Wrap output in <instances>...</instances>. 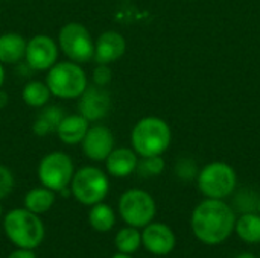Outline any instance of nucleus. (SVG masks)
Here are the masks:
<instances>
[{
	"instance_id": "f257e3e1",
	"label": "nucleus",
	"mask_w": 260,
	"mask_h": 258,
	"mask_svg": "<svg viewBox=\"0 0 260 258\" xmlns=\"http://www.w3.org/2000/svg\"><path fill=\"white\" fill-rule=\"evenodd\" d=\"M190 225L195 237L206 245H219L235 231L236 213L222 199L207 198L192 213Z\"/></svg>"
},
{
	"instance_id": "f03ea898",
	"label": "nucleus",
	"mask_w": 260,
	"mask_h": 258,
	"mask_svg": "<svg viewBox=\"0 0 260 258\" xmlns=\"http://www.w3.org/2000/svg\"><path fill=\"white\" fill-rule=\"evenodd\" d=\"M172 141V132L166 120L157 116L140 119L131 131V148L139 157L165 154Z\"/></svg>"
},
{
	"instance_id": "7ed1b4c3",
	"label": "nucleus",
	"mask_w": 260,
	"mask_h": 258,
	"mask_svg": "<svg viewBox=\"0 0 260 258\" xmlns=\"http://www.w3.org/2000/svg\"><path fill=\"white\" fill-rule=\"evenodd\" d=\"M5 234L11 243L23 249H35L44 239V225L38 214L26 208H14L3 219Z\"/></svg>"
},
{
	"instance_id": "20e7f679",
	"label": "nucleus",
	"mask_w": 260,
	"mask_h": 258,
	"mask_svg": "<svg viewBox=\"0 0 260 258\" xmlns=\"http://www.w3.org/2000/svg\"><path fill=\"white\" fill-rule=\"evenodd\" d=\"M46 84L53 97L72 100L78 99L88 87V76L82 68V64L67 61H58L47 70Z\"/></svg>"
},
{
	"instance_id": "39448f33",
	"label": "nucleus",
	"mask_w": 260,
	"mask_h": 258,
	"mask_svg": "<svg viewBox=\"0 0 260 258\" xmlns=\"http://www.w3.org/2000/svg\"><path fill=\"white\" fill-rule=\"evenodd\" d=\"M108 192V175L102 169L94 166H84L75 170L70 182V193L79 204L88 207L99 204L107 198Z\"/></svg>"
},
{
	"instance_id": "423d86ee",
	"label": "nucleus",
	"mask_w": 260,
	"mask_h": 258,
	"mask_svg": "<svg viewBox=\"0 0 260 258\" xmlns=\"http://www.w3.org/2000/svg\"><path fill=\"white\" fill-rule=\"evenodd\" d=\"M200 192L210 199H224L236 190L238 176L235 169L222 161L204 166L197 176Z\"/></svg>"
},
{
	"instance_id": "0eeeda50",
	"label": "nucleus",
	"mask_w": 260,
	"mask_h": 258,
	"mask_svg": "<svg viewBox=\"0 0 260 258\" xmlns=\"http://www.w3.org/2000/svg\"><path fill=\"white\" fill-rule=\"evenodd\" d=\"M59 50L73 62L85 64L93 61L94 40L90 30L78 21L66 23L58 32Z\"/></svg>"
},
{
	"instance_id": "6e6552de",
	"label": "nucleus",
	"mask_w": 260,
	"mask_h": 258,
	"mask_svg": "<svg viewBox=\"0 0 260 258\" xmlns=\"http://www.w3.org/2000/svg\"><path fill=\"white\" fill-rule=\"evenodd\" d=\"M75 173V164L69 154L53 151L46 154L38 164L37 175L41 186L56 192H62L70 187Z\"/></svg>"
},
{
	"instance_id": "1a4fd4ad",
	"label": "nucleus",
	"mask_w": 260,
	"mask_h": 258,
	"mask_svg": "<svg viewBox=\"0 0 260 258\" xmlns=\"http://www.w3.org/2000/svg\"><path fill=\"white\" fill-rule=\"evenodd\" d=\"M155 201L145 190L129 189L119 199V213L129 227L145 228L155 217Z\"/></svg>"
},
{
	"instance_id": "9d476101",
	"label": "nucleus",
	"mask_w": 260,
	"mask_h": 258,
	"mask_svg": "<svg viewBox=\"0 0 260 258\" xmlns=\"http://www.w3.org/2000/svg\"><path fill=\"white\" fill-rule=\"evenodd\" d=\"M58 56L59 46L52 36L38 33L27 40L24 61L29 68L35 71H47L58 62Z\"/></svg>"
},
{
	"instance_id": "9b49d317",
	"label": "nucleus",
	"mask_w": 260,
	"mask_h": 258,
	"mask_svg": "<svg viewBox=\"0 0 260 258\" xmlns=\"http://www.w3.org/2000/svg\"><path fill=\"white\" fill-rule=\"evenodd\" d=\"M78 109L90 123L105 119L111 111V94L107 87H98L94 84L88 85L78 97Z\"/></svg>"
},
{
	"instance_id": "f8f14e48",
	"label": "nucleus",
	"mask_w": 260,
	"mask_h": 258,
	"mask_svg": "<svg viewBox=\"0 0 260 258\" xmlns=\"http://www.w3.org/2000/svg\"><path fill=\"white\" fill-rule=\"evenodd\" d=\"M114 144L116 141L111 129L105 125L94 123L90 125L84 140L81 141V149L88 160L99 163V161H105L110 152L116 148Z\"/></svg>"
},
{
	"instance_id": "ddd939ff",
	"label": "nucleus",
	"mask_w": 260,
	"mask_h": 258,
	"mask_svg": "<svg viewBox=\"0 0 260 258\" xmlns=\"http://www.w3.org/2000/svg\"><path fill=\"white\" fill-rule=\"evenodd\" d=\"M177 243L174 231L160 222H151L145 227L142 233V245L154 255L163 257L174 251Z\"/></svg>"
},
{
	"instance_id": "4468645a",
	"label": "nucleus",
	"mask_w": 260,
	"mask_h": 258,
	"mask_svg": "<svg viewBox=\"0 0 260 258\" xmlns=\"http://www.w3.org/2000/svg\"><path fill=\"white\" fill-rule=\"evenodd\" d=\"M126 52V40L116 30L102 32L94 41L93 61L96 64H113L119 61Z\"/></svg>"
},
{
	"instance_id": "2eb2a0df",
	"label": "nucleus",
	"mask_w": 260,
	"mask_h": 258,
	"mask_svg": "<svg viewBox=\"0 0 260 258\" xmlns=\"http://www.w3.org/2000/svg\"><path fill=\"white\" fill-rule=\"evenodd\" d=\"M105 169L110 176L126 178L136 172L139 155L133 148H114L105 158Z\"/></svg>"
},
{
	"instance_id": "dca6fc26",
	"label": "nucleus",
	"mask_w": 260,
	"mask_h": 258,
	"mask_svg": "<svg viewBox=\"0 0 260 258\" xmlns=\"http://www.w3.org/2000/svg\"><path fill=\"white\" fill-rule=\"evenodd\" d=\"M88 128H90V122L79 113L78 114H66L62 117L55 135L64 144H69V146L81 144Z\"/></svg>"
},
{
	"instance_id": "f3484780",
	"label": "nucleus",
	"mask_w": 260,
	"mask_h": 258,
	"mask_svg": "<svg viewBox=\"0 0 260 258\" xmlns=\"http://www.w3.org/2000/svg\"><path fill=\"white\" fill-rule=\"evenodd\" d=\"M27 40L17 32H6L0 35V62L3 65H14L24 59Z\"/></svg>"
},
{
	"instance_id": "a211bd4d",
	"label": "nucleus",
	"mask_w": 260,
	"mask_h": 258,
	"mask_svg": "<svg viewBox=\"0 0 260 258\" xmlns=\"http://www.w3.org/2000/svg\"><path fill=\"white\" fill-rule=\"evenodd\" d=\"M62 108L56 105H46L40 109L37 117L32 122V132L37 137H47L49 134H55L62 117H64Z\"/></svg>"
},
{
	"instance_id": "6ab92c4d",
	"label": "nucleus",
	"mask_w": 260,
	"mask_h": 258,
	"mask_svg": "<svg viewBox=\"0 0 260 258\" xmlns=\"http://www.w3.org/2000/svg\"><path fill=\"white\" fill-rule=\"evenodd\" d=\"M55 204V192L41 186L30 189L24 196V208L35 213L43 214L47 213Z\"/></svg>"
},
{
	"instance_id": "aec40b11",
	"label": "nucleus",
	"mask_w": 260,
	"mask_h": 258,
	"mask_svg": "<svg viewBox=\"0 0 260 258\" xmlns=\"http://www.w3.org/2000/svg\"><path fill=\"white\" fill-rule=\"evenodd\" d=\"M50 97H52V93H50L47 84L41 82V81L27 82L23 87V91H21L23 102L29 108H35V109H41L43 106H46L49 103Z\"/></svg>"
},
{
	"instance_id": "412c9836",
	"label": "nucleus",
	"mask_w": 260,
	"mask_h": 258,
	"mask_svg": "<svg viewBox=\"0 0 260 258\" xmlns=\"http://www.w3.org/2000/svg\"><path fill=\"white\" fill-rule=\"evenodd\" d=\"M235 230L245 243H260V214L245 213L236 220Z\"/></svg>"
},
{
	"instance_id": "4be33fe9",
	"label": "nucleus",
	"mask_w": 260,
	"mask_h": 258,
	"mask_svg": "<svg viewBox=\"0 0 260 258\" xmlns=\"http://www.w3.org/2000/svg\"><path fill=\"white\" fill-rule=\"evenodd\" d=\"M88 222L93 230H96L99 233H107L114 227L116 214L110 205L99 202V204L91 205V210L88 213Z\"/></svg>"
},
{
	"instance_id": "5701e85b",
	"label": "nucleus",
	"mask_w": 260,
	"mask_h": 258,
	"mask_svg": "<svg viewBox=\"0 0 260 258\" xmlns=\"http://www.w3.org/2000/svg\"><path fill=\"white\" fill-rule=\"evenodd\" d=\"M142 245V234L134 227H125L116 234V248L123 254H134Z\"/></svg>"
},
{
	"instance_id": "b1692460",
	"label": "nucleus",
	"mask_w": 260,
	"mask_h": 258,
	"mask_svg": "<svg viewBox=\"0 0 260 258\" xmlns=\"http://www.w3.org/2000/svg\"><path fill=\"white\" fill-rule=\"evenodd\" d=\"M259 196L251 189H241L233 198V210L242 214L245 213H256L257 211Z\"/></svg>"
},
{
	"instance_id": "393cba45",
	"label": "nucleus",
	"mask_w": 260,
	"mask_h": 258,
	"mask_svg": "<svg viewBox=\"0 0 260 258\" xmlns=\"http://www.w3.org/2000/svg\"><path fill=\"white\" fill-rule=\"evenodd\" d=\"M165 166L166 164H165V160L161 158V155L140 157L136 172L143 178H152V176L161 175V172L165 170Z\"/></svg>"
},
{
	"instance_id": "a878e982",
	"label": "nucleus",
	"mask_w": 260,
	"mask_h": 258,
	"mask_svg": "<svg viewBox=\"0 0 260 258\" xmlns=\"http://www.w3.org/2000/svg\"><path fill=\"white\" fill-rule=\"evenodd\" d=\"M198 173V166L192 158H180L175 164V175L181 181H193L197 179Z\"/></svg>"
},
{
	"instance_id": "bb28decb",
	"label": "nucleus",
	"mask_w": 260,
	"mask_h": 258,
	"mask_svg": "<svg viewBox=\"0 0 260 258\" xmlns=\"http://www.w3.org/2000/svg\"><path fill=\"white\" fill-rule=\"evenodd\" d=\"M113 79V71L108 64H96L91 71V84L98 87H108Z\"/></svg>"
},
{
	"instance_id": "cd10ccee",
	"label": "nucleus",
	"mask_w": 260,
	"mask_h": 258,
	"mask_svg": "<svg viewBox=\"0 0 260 258\" xmlns=\"http://www.w3.org/2000/svg\"><path fill=\"white\" fill-rule=\"evenodd\" d=\"M14 189V175L6 166H0V201L5 199Z\"/></svg>"
},
{
	"instance_id": "c85d7f7f",
	"label": "nucleus",
	"mask_w": 260,
	"mask_h": 258,
	"mask_svg": "<svg viewBox=\"0 0 260 258\" xmlns=\"http://www.w3.org/2000/svg\"><path fill=\"white\" fill-rule=\"evenodd\" d=\"M8 258H37V255L34 254V249H23L18 248L17 251L11 252Z\"/></svg>"
},
{
	"instance_id": "c756f323",
	"label": "nucleus",
	"mask_w": 260,
	"mask_h": 258,
	"mask_svg": "<svg viewBox=\"0 0 260 258\" xmlns=\"http://www.w3.org/2000/svg\"><path fill=\"white\" fill-rule=\"evenodd\" d=\"M8 102H9V97H8V94H6V91H3V90L0 88V111L6 108Z\"/></svg>"
},
{
	"instance_id": "7c9ffc66",
	"label": "nucleus",
	"mask_w": 260,
	"mask_h": 258,
	"mask_svg": "<svg viewBox=\"0 0 260 258\" xmlns=\"http://www.w3.org/2000/svg\"><path fill=\"white\" fill-rule=\"evenodd\" d=\"M5 76H6V75H5V65H3V64L0 62V88L3 87V82H5Z\"/></svg>"
},
{
	"instance_id": "2f4dec72",
	"label": "nucleus",
	"mask_w": 260,
	"mask_h": 258,
	"mask_svg": "<svg viewBox=\"0 0 260 258\" xmlns=\"http://www.w3.org/2000/svg\"><path fill=\"white\" fill-rule=\"evenodd\" d=\"M111 258H133V257H131V254H123V252H119V254L113 255Z\"/></svg>"
},
{
	"instance_id": "473e14b6",
	"label": "nucleus",
	"mask_w": 260,
	"mask_h": 258,
	"mask_svg": "<svg viewBox=\"0 0 260 258\" xmlns=\"http://www.w3.org/2000/svg\"><path fill=\"white\" fill-rule=\"evenodd\" d=\"M238 258H256L253 254H241Z\"/></svg>"
},
{
	"instance_id": "72a5a7b5",
	"label": "nucleus",
	"mask_w": 260,
	"mask_h": 258,
	"mask_svg": "<svg viewBox=\"0 0 260 258\" xmlns=\"http://www.w3.org/2000/svg\"><path fill=\"white\" fill-rule=\"evenodd\" d=\"M257 213L260 214V196H259V202H257Z\"/></svg>"
},
{
	"instance_id": "f704fd0d",
	"label": "nucleus",
	"mask_w": 260,
	"mask_h": 258,
	"mask_svg": "<svg viewBox=\"0 0 260 258\" xmlns=\"http://www.w3.org/2000/svg\"><path fill=\"white\" fill-rule=\"evenodd\" d=\"M0 216H2V205H0Z\"/></svg>"
},
{
	"instance_id": "c9c22d12",
	"label": "nucleus",
	"mask_w": 260,
	"mask_h": 258,
	"mask_svg": "<svg viewBox=\"0 0 260 258\" xmlns=\"http://www.w3.org/2000/svg\"><path fill=\"white\" fill-rule=\"evenodd\" d=\"M3 2H9V0H3Z\"/></svg>"
}]
</instances>
